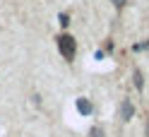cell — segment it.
<instances>
[{
	"label": "cell",
	"instance_id": "6da1fadb",
	"mask_svg": "<svg viewBox=\"0 0 149 137\" xmlns=\"http://www.w3.org/2000/svg\"><path fill=\"white\" fill-rule=\"evenodd\" d=\"M58 51H60V56L70 63V60H74V56H77V41H74L70 34H60L58 36Z\"/></svg>",
	"mask_w": 149,
	"mask_h": 137
},
{
	"label": "cell",
	"instance_id": "7a4b0ae2",
	"mask_svg": "<svg viewBox=\"0 0 149 137\" xmlns=\"http://www.w3.org/2000/svg\"><path fill=\"white\" fill-rule=\"evenodd\" d=\"M77 111H79L82 115H91V111H94V106H91V101H89V99L79 96V99H77Z\"/></svg>",
	"mask_w": 149,
	"mask_h": 137
},
{
	"label": "cell",
	"instance_id": "3957f363",
	"mask_svg": "<svg viewBox=\"0 0 149 137\" xmlns=\"http://www.w3.org/2000/svg\"><path fill=\"white\" fill-rule=\"evenodd\" d=\"M120 113H123V120H130V118L135 115V106H132V101H130V99H125V101H123Z\"/></svg>",
	"mask_w": 149,
	"mask_h": 137
},
{
	"label": "cell",
	"instance_id": "277c9868",
	"mask_svg": "<svg viewBox=\"0 0 149 137\" xmlns=\"http://www.w3.org/2000/svg\"><path fill=\"white\" fill-rule=\"evenodd\" d=\"M135 87H137V91H142V89H144V82H142V72H139V70H135Z\"/></svg>",
	"mask_w": 149,
	"mask_h": 137
},
{
	"label": "cell",
	"instance_id": "5b68a950",
	"mask_svg": "<svg viewBox=\"0 0 149 137\" xmlns=\"http://www.w3.org/2000/svg\"><path fill=\"white\" fill-rule=\"evenodd\" d=\"M91 137H104V127H101V125H94V127H91Z\"/></svg>",
	"mask_w": 149,
	"mask_h": 137
},
{
	"label": "cell",
	"instance_id": "8992f818",
	"mask_svg": "<svg viewBox=\"0 0 149 137\" xmlns=\"http://www.w3.org/2000/svg\"><path fill=\"white\" fill-rule=\"evenodd\" d=\"M58 19H60V26H65V29H68V24H70V17L65 15V12H60V15H58Z\"/></svg>",
	"mask_w": 149,
	"mask_h": 137
},
{
	"label": "cell",
	"instance_id": "52a82bcc",
	"mask_svg": "<svg viewBox=\"0 0 149 137\" xmlns=\"http://www.w3.org/2000/svg\"><path fill=\"white\" fill-rule=\"evenodd\" d=\"M111 3H113V5L118 7V10H120V7H123V5H125V0H111Z\"/></svg>",
	"mask_w": 149,
	"mask_h": 137
},
{
	"label": "cell",
	"instance_id": "ba28073f",
	"mask_svg": "<svg viewBox=\"0 0 149 137\" xmlns=\"http://www.w3.org/2000/svg\"><path fill=\"white\" fill-rule=\"evenodd\" d=\"M144 137H149V118H147V123H144Z\"/></svg>",
	"mask_w": 149,
	"mask_h": 137
}]
</instances>
